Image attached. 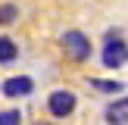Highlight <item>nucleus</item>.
Segmentation results:
<instances>
[{
  "label": "nucleus",
  "mask_w": 128,
  "mask_h": 125,
  "mask_svg": "<svg viewBox=\"0 0 128 125\" xmlns=\"http://www.w3.org/2000/svg\"><path fill=\"white\" fill-rule=\"evenodd\" d=\"M100 66L110 69V72L128 66V41H125V34L119 28H110V31H106L103 44H100Z\"/></svg>",
  "instance_id": "1"
},
{
  "label": "nucleus",
  "mask_w": 128,
  "mask_h": 125,
  "mask_svg": "<svg viewBox=\"0 0 128 125\" xmlns=\"http://www.w3.org/2000/svg\"><path fill=\"white\" fill-rule=\"evenodd\" d=\"M60 50L66 53V60H72V62H88L94 56V41H91V34L81 31V28H66L60 34Z\"/></svg>",
  "instance_id": "2"
},
{
  "label": "nucleus",
  "mask_w": 128,
  "mask_h": 125,
  "mask_svg": "<svg viewBox=\"0 0 128 125\" xmlns=\"http://www.w3.org/2000/svg\"><path fill=\"white\" fill-rule=\"evenodd\" d=\"M44 110H47L50 119H69L75 110H78V94L72 88H53L44 100Z\"/></svg>",
  "instance_id": "3"
},
{
  "label": "nucleus",
  "mask_w": 128,
  "mask_h": 125,
  "mask_svg": "<svg viewBox=\"0 0 128 125\" xmlns=\"http://www.w3.org/2000/svg\"><path fill=\"white\" fill-rule=\"evenodd\" d=\"M0 94H3L6 100H25L34 94V78L31 75H6L3 81H0Z\"/></svg>",
  "instance_id": "4"
},
{
  "label": "nucleus",
  "mask_w": 128,
  "mask_h": 125,
  "mask_svg": "<svg viewBox=\"0 0 128 125\" xmlns=\"http://www.w3.org/2000/svg\"><path fill=\"white\" fill-rule=\"evenodd\" d=\"M103 119L106 125H128V97H122V94L112 97L103 110Z\"/></svg>",
  "instance_id": "5"
},
{
  "label": "nucleus",
  "mask_w": 128,
  "mask_h": 125,
  "mask_svg": "<svg viewBox=\"0 0 128 125\" xmlns=\"http://www.w3.org/2000/svg\"><path fill=\"white\" fill-rule=\"evenodd\" d=\"M22 56V47L12 34H0V66H12Z\"/></svg>",
  "instance_id": "6"
},
{
  "label": "nucleus",
  "mask_w": 128,
  "mask_h": 125,
  "mask_svg": "<svg viewBox=\"0 0 128 125\" xmlns=\"http://www.w3.org/2000/svg\"><path fill=\"white\" fill-rule=\"evenodd\" d=\"M88 84H91V91L110 94V97H119V94L125 91V84H122L119 78H88Z\"/></svg>",
  "instance_id": "7"
},
{
  "label": "nucleus",
  "mask_w": 128,
  "mask_h": 125,
  "mask_svg": "<svg viewBox=\"0 0 128 125\" xmlns=\"http://www.w3.org/2000/svg\"><path fill=\"white\" fill-rule=\"evenodd\" d=\"M19 19H22L19 3H16V0H3V3H0V28H3V31H6V28H12Z\"/></svg>",
  "instance_id": "8"
},
{
  "label": "nucleus",
  "mask_w": 128,
  "mask_h": 125,
  "mask_svg": "<svg viewBox=\"0 0 128 125\" xmlns=\"http://www.w3.org/2000/svg\"><path fill=\"white\" fill-rule=\"evenodd\" d=\"M22 110L19 106H10V110H0V125H22Z\"/></svg>",
  "instance_id": "9"
},
{
  "label": "nucleus",
  "mask_w": 128,
  "mask_h": 125,
  "mask_svg": "<svg viewBox=\"0 0 128 125\" xmlns=\"http://www.w3.org/2000/svg\"><path fill=\"white\" fill-rule=\"evenodd\" d=\"M38 125H53V122H38Z\"/></svg>",
  "instance_id": "10"
}]
</instances>
